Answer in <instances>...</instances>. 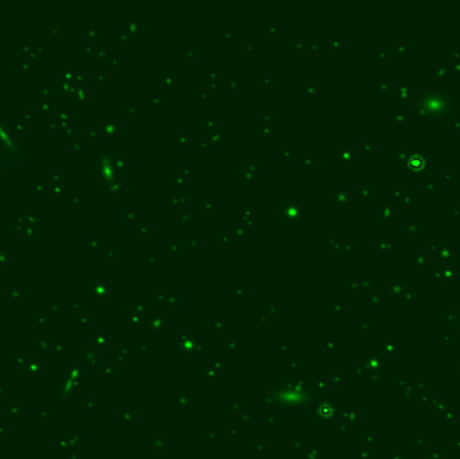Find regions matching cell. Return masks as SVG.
<instances>
[{
	"label": "cell",
	"instance_id": "obj_1",
	"mask_svg": "<svg viewBox=\"0 0 460 459\" xmlns=\"http://www.w3.org/2000/svg\"><path fill=\"white\" fill-rule=\"evenodd\" d=\"M428 97H422L421 99V105H420V109L422 110H427L428 113L431 115V110L432 106H436V112L437 115H444L448 112V108H450V100L447 99V96H443L441 93H425Z\"/></svg>",
	"mask_w": 460,
	"mask_h": 459
}]
</instances>
